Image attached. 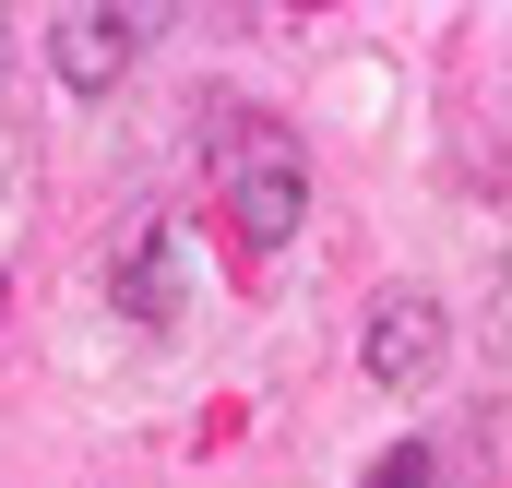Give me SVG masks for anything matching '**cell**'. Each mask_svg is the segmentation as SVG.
Listing matches in <instances>:
<instances>
[{"label": "cell", "instance_id": "1", "mask_svg": "<svg viewBox=\"0 0 512 488\" xmlns=\"http://www.w3.org/2000/svg\"><path fill=\"white\" fill-rule=\"evenodd\" d=\"M203 179H215V227L239 239V262H274L310 215V167L298 131L251 108V96H203Z\"/></svg>", "mask_w": 512, "mask_h": 488}, {"label": "cell", "instance_id": "2", "mask_svg": "<svg viewBox=\"0 0 512 488\" xmlns=\"http://www.w3.org/2000/svg\"><path fill=\"white\" fill-rule=\"evenodd\" d=\"M370 381H393V393L441 381V298L429 286H382L370 298Z\"/></svg>", "mask_w": 512, "mask_h": 488}, {"label": "cell", "instance_id": "3", "mask_svg": "<svg viewBox=\"0 0 512 488\" xmlns=\"http://www.w3.org/2000/svg\"><path fill=\"white\" fill-rule=\"evenodd\" d=\"M131 36H143L131 12H60V24H48V60H60L72 96H108V84L131 72Z\"/></svg>", "mask_w": 512, "mask_h": 488}, {"label": "cell", "instance_id": "4", "mask_svg": "<svg viewBox=\"0 0 512 488\" xmlns=\"http://www.w3.org/2000/svg\"><path fill=\"white\" fill-rule=\"evenodd\" d=\"M167 250H179V227H167V215H143V227H131V250H120V310L143 322V334H167V322H179V274H167Z\"/></svg>", "mask_w": 512, "mask_h": 488}, {"label": "cell", "instance_id": "5", "mask_svg": "<svg viewBox=\"0 0 512 488\" xmlns=\"http://www.w3.org/2000/svg\"><path fill=\"white\" fill-rule=\"evenodd\" d=\"M358 488H441V465H429V453H417V441H393L382 465H370V477Z\"/></svg>", "mask_w": 512, "mask_h": 488}, {"label": "cell", "instance_id": "6", "mask_svg": "<svg viewBox=\"0 0 512 488\" xmlns=\"http://www.w3.org/2000/svg\"><path fill=\"white\" fill-rule=\"evenodd\" d=\"M0 298H12V286H0Z\"/></svg>", "mask_w": 512, "mask_h": 488}]
</instances>
